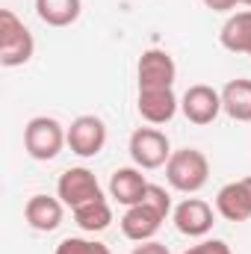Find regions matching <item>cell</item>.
I'll return each instance as SVG.
<instances>
[{"instance_id":"d6986e66","label":"cell","mask_w":251,"mask_h":254,"mask_svg":"<svg viewBox=\"0 0 251 254\" xmlns=\"http://www.w3.org/2000/svg\"><path fill=\"white\" fill-rule=\"evenodd\" d=\"M57 254H113L104 243L95 240H83V237H68L57 246Z\"/></svg>"},{"instance_id":"6da1fadb","label":"cell","mask_w":251,"mask_h":254,"mask_svg":"<svg viewBox=\"0 0 251 254\" xmlns=\"http://www.w3.org/2000/svg\"><path fill=\"white\" fill-rule=\"evenodd\" d=\"M36 54V39L12 9H0V65L18 68Z\"/></svg>"},{"instance_id":"8992f818","label":"cell","mask_w":251,"mask_h":254,"mask_svg":"<svg viewBox=\"0 0 251 254\" xmlns=\"http://www.w3.org/2000/svg\"><path fill=\"white\" fill-rule=\"evenodd\" d=\"M136 77H139V89H172L178 80V65L169 51L151 48L139 57Z\"/></svg>"},{"instance_id":"4fadbf2b","label":"cell","mask_w":251,"mask_h":254,"mask_svg":"<svg viewBox=\"0 0 251 254\" xmlns=\"http://www.w3.org/2000/svg\"><path fill=\"white\" fill-rule=\"evenodd\" d=\"M145 190H148V181H145L142 169H136V166L116 169L113 178H110V195H113L119 204H125V207L139 204L142 195H145Z\"/></svg>"},{"instance_id":"cb8c5ba5","label":"cell","mask_w":251,"mask_h":254,"mask_svg":"<svg viewBox=\"0 0 251 254\" xmlns=\"http://www.w3.org/2000/svg\"><path fill=\"white\" fill-rule=\"evenodd\" d=\"M243 187H246V192H249V198H251V175L249 178H243Z\"/></svg>"},{"instance_id":"5b68a950","label":"cell","mask_w":251,"mask_h":254,"mask_svg":"<svg viewBox=\"0 0 251 254\" xmlns=\"http://www.w3.org/2000/svg\"><path fill=\"white\" fill-rule=\"evenodd\" d=\"M57 198L63 201L65 207L77 210V207H83L89 201L104 198V192H101L98 178L86 166H74V169H65L63 175H60V181H57Z\"/></svg>"},{"instance_id":"ac0fdd59","label":"cell","mask_w":251,"mask_h":254,"mask_svg":"<svg viewBox=\"0 0 251 254\" xmlns=\"http://www.w3.org/2000/svg\"><path fill=\"white\" fill-rule=\"evenodd\" d=\"M74 222H77V228L86 231V234H101V231H107L110 222H113V207H110L107 198L89 201V204H83V207L74 210Z\"/></svg>"},{"instance_id":"ba28073f","label":"cell","mask_w":251,"mask_h":254,"mask_svg":"<svg viewBox=\"0 0 251 254\" xmlns=\"http://www.w3.org/2000/svg\"><path fill=\"white\" fill-rule=\"evenodd\" d=\"M107 145V125L98 119V116H77L71 127H68V148L89 160V157H98Z\"/></svg>"},{"instance_id":"e0dca14e","label":"cell","mask_w":251,"mask_h":254,"mask_svg":"<svg viewBox=\"0 0 251 254\" xmlns=\"http://www.w3.org/2000/svg\"><path fill=\"white\" fill-rule=\"evenodd\" d=\"M83 12V0H36V15L48 27H71Z\"/></svg>"},{"instance_id":"603a6c76","label":"cell","mask_w":251,"mask_h":254,"mask_svg":"<svg viewBox=\"0 0 251 254\" xmlns=\"http://www.w3.org/2000/svg\"><path fill=\"white\" fill-rule=\"evenodd\" d=\"M243 0H204V6L207 9H213V12H231V9H237Z\"/></svg>"},{"instance_id":"3957f363","label":"cell","mask_w":251,"mask_h":254,"mask_svg":"<svg viewBox=\"0 0 251 254\" xmlns=\"http://www.w3.org/2000/svg\"><path fill=\"white\" fill-rule=\"evenodd\" d=\"M65 145H68V130L51 116H36L24 127V151L39 163L60 157Z\"/></svg>"},{"instance_id":"7c38bea8","label":"cell","mask_w":251,"mask_h":254,"mask_svg":"<svg viewBox=\"0 0 251 254\" xmlns=\"http://www.w3.org/2000/svg\"><path fill=\"white\" fill-rule=\"evenodd\" d=\"M163 222L166 219L160 213H154L148 204H133L122 216V234L133 243H148V240H154V234L160 231Z\"/></svg>"},{"instance_id":"d4e9b609","label":"cell","mask_w":251,"mask_h":254,"mask_svg":"<svg viewBox=\"0 0 251 254\" xmlns=\"http://www.w3.org/2000/svg\"><path fill=\"white\" fill-rule=\"evenodd\" d=\"M243 3H246V6H251V0H243Z\"/></svg>"},{"instance_id":"44dd1931","label":"cell","mask_w":251,"mask_h":254,"mask_svg":"<svg viewBox=\"0 0 251 254\" xmlns=\"http://www.w3.org/2000/svg\"><path fill=\"white\" fill-rule=\"evenodd\" d=\"M184 254H231V246H228L225 240H204V243L192 246V249L184 252Z\"/></svg>"},{"instance_id":"7a4b0ae2","label":"cell","mask_w":251,"mask_h":254,"mask_svg":"<svg viewBox=\"0 0 251 254\" xmlns=\"http://www.w3.org/2000/svg\"><path fill=\"white\" fill-rule=\"evenodd\" d=\"M166 178L178 192H198L210 181V160L198 151V148H181L172 151L169 163H166Z\"/></svg>"},{"instance_id":"30bf717a","label":"cell","mask_w":251,"mask_h":254,"mask_svg":"<svg viewBox=\"0 0 251 254\" xmlns=\"http://www.w3.org/2000/svg\"><path fill=\"white\" fill-rule=\"evenodd\" d=\"M181 101L175 98V89H139L136 110L148 125H166L175 119Z\"/></svg>"},{"instance_id":"5bb4252c","label":"cell","mask_w":251,"mask_h":254,"mask_svg":"<svg viewBox=\"0 0 251 254\" xmlns=\"http://www.w3.org/2000/svg\"><path fill=\"white\" fill-rule=\"evenodd\" d=\"M216 210L219 216H225L228 222H249L251 219V198L243 181H234V184H225L219 195H216Z\"/></svg>"},{"instance_id":"9a60e30c","label":"cell","mask_w":251,"mask_h":254,"mask_svg":"<svg viewBox=\"0 0 251 254\" xmlns=\"http://www.w3.org/2000/svg\"><path fill=\"white\" fill-rule=\"evenodd\" d=\"M219 42L231 54H249L251 51V9L237 12V15H231L225 21V27L219 33Z\"/></svg>"},{"instance_id":"484cf974","label":"cell","mask_w":251,"mask_h":254,"mask_svg":"<svg viewBox=\"0 0 251 254\" xmlns=\"http://www.w3.org/2000/svg\"><path fill=\"white\" fill-rule=\"evenodd\" d=\"M249 57H251V51H249Z\"/></svg>"},{"instance_id":"277c9868","label":"cell","mask_w":251,"mask_h":254,"mask_svg":"<svg viewBox=\"0 0 251 254\" xmlns=\"http://www.w3.org/2000/svg\"><path fill=\"white\" fill-rule=\"evenodd\" d=\"M127 151H130V160L136 163V169H160V166H166L169 163V157H172V142H169V136L163 133V130H157V127H136L133 133H130V145H127Z\"/></svg>"},{"instance_id":"7402d4cb","label":"cell","mask_w":251,"mask_h":254,"mask_svg":"<svg viewBox=\"0 0 251 254\" xmlns=\"http://www.w3.org/2000/svg\"><path fill=\"white\" fill-rule=\"evenodd\" d=\"M130 254H172V252H169L163 243H157V240H148V243H139V246H136Z\"/></svg>"},{"instance_id":"8fae6325","label":"cell","mask_w":251,"mask_h":254,"mask_svg":"<svg viewBox=\"0 0 251 254\" xmlns=\"http://www.w3.org/2000/svg\"><path fill=\"white\" fill-rule=\"evenodd\" d=\"M65 216V204L60 198H51V195H33L27 204H24V219L33 231L39 234H51L63 225Z\"/></svg>"},{"instance_id":"ffe728a7","label":"cell","mask_w":251,"mask_h":254,"mask_svg":"<svg viewBox=\"0 0 251 254\" xmlns=\"http://www.w3.org/2000/svg\"><path fill=\"white\" fill-rule=\"evenodd\" d=\"M139 204H148L154 213H160L163 219L172 213V198H169V192L163 190V187H157V184H148V190L142 195V201Z\"/></svg>"},{"instance_id":"9c48e42d","label":"cell","mask_w":251,"mask_h":254,"mask_svg":"<svg viewBox=\"0 0 251 254\" xmlns=\"http://www.w3.org/2000/svg\"><path fill=\"white\" fill-rule=\"evenodd\" d=\"M172 219H175V228L184 234V237H207L213 231V207L201 198H187L181 201L175 210H172Z\"/></svg>"},{"instance_id":"2e32d148","label":"cell","mask_w":251,"mask_h":254,"mask_svg":"<svg viewBox=\"0 0 251 254\" xmlns=\"http://www.w3.org/2000/svg\"><path fill=\"white\" fill-rule=\"evenodd\" d=\"M222 113L234 122H251V80L240 77L222 89Z\"/></svg>"},{"instance_id":"52a82bcc","label":"cell","mask_w":251,"mask_h":254,"mask_svg":"<svg viewBox=\"0 0 251 254\" xmlns=\"http://www.w3.org/2000/svg\"><path fill=\"white\" fill-rule=\"evenodd\" d=\"M181 110L187 116V122L204 127V125H213L222 113V92H216L213 86L207 83H195L189 86L181 98Z\"/></svg>"}]
</instances>
